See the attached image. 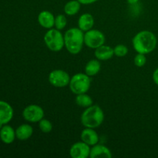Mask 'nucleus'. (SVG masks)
I'll use <instances>...</instances> for the list:
<instances>
[{
	"instance_id": "nucleus-22",
	"label": "nucleus",
	"mask_w": 158,
	"mask_h": 158,
	"mask_svg": "<svg viewBox=\"0 0 158 158\" xmlns=\"http://www.w3.org/2000/svg\"><path fill=\"white\" fill-rule=\"evenodd\" d=\"M39 127L40 130L44 134H49L52 131V124L49 120L46 119H42L40 122H39Z\"/></svg>"
},
{
	"instance_id": "nucleus-17",
	"label": "nucleus",
	"mask_w": 158,
	"mask_h": 158,
	"mask_svg": "<svg viewBox=\"0 0 158 158\" xmlns=\"http://www.w3.org/2000/svg\"><path fill=\"white\" fill-rule=\"evenodd\" d=\"M94 26V18L91 14L83 13L78 19V28L83 32H87L93 29Z\"/></svg>"
},
{
	"instance_id": "nucleus-19",
	"label": "nucleus",
	"mask_w": 158,
	"mask_h": 158,
	"mask_svg": "<svg viewBox=\"0 0 158 158\" xmlns=\"http://www.w3.org/2000/svg\"><path fill=\"white\" fill-rule=\"evenodd\" d=\"M81 8V3L78 0H70L67 2L64 6V12L69 16L76 15L79 12Z\"/></svg>"
},
{
	"instance_id": "nucleus-27",
	"label": "nucleus",
	"mask_w": 158,
	"mask_h": 158,
	"mask_svg": "<svg viewBox=\"0 0 158 158\" xmlns=\"http://www.w3.org/2000/svg\"><path fill=\"white\" fill-rule=\"evenodd\" d=\"M127 2L129 3V4L134 5V4H137V3L138 2L139 0H127Z\"/></svg>"
},
{
	"instance_id": "nucleus-7",
	"label": "nucleus",
	"mask_w": 158,
	"mask_h": 158,
	"mask_svg": "<svg viewBox=\"0 0 158 158\" xmlns=\"http://www.w3.org/2000/svg\"><path fill=\"white\" fill-rule=\"evenodd\" d=\"M70 78L67 72L63 69H54L49 74L48 80L52 86L57 88L66 87L69 84Z\"/></svg>"
},
{
	"instance_id": "nucleus-21",
	"label": "nucleus",
	"mask_w": 158,
	"mask_h": 158,
	"mask_svg": "<svg viewBox=\"0 0 158 158\" xmlns=\"http://www.w3.org/2000/svg\"><path fill=\"white\" fill-rule=\"evenodd\" d=\"M67 26V18L65 15L63 14H59L55 17V23L54 26L56 29L59 30H63Z\"/></svg>"
},
{
	"instance_id": "nucleus-20",
	"label": "nucleus",
	"mask_w": 158,
	"mask_h": 158,
	"mask_svg": "<svg viewBox=\"0 0 158 158\" xmlns=\"http://www.w3.org/2000/svg\"><path fill=\"white\" fill-rule=\"evenodd\" d=\"M75 102L79 106L84 108H87L91 105H93V99L91 98L90 96L86 94H86H81L77 95Z\"/></svg>"
},
{
	"instance_id": "nucleus-3",
	"label": "nucleus",
	"mask_w": 158,
	"mask_h": 158,
	"mask_svg": "<svg viewBox=\"0 0 158 158\" xmlns=\"http://www.w3.org/2000/svg\"><path fill=\"white\" fill-rule=\"evenodd\" d=\"M104 120V113L98 105H91L86 108L81 114L80 121L85 127L96 128L99 127Z\"/></svg>"
},
{
	"instance_id": "nucleus-9",
	"label": "nucleus",
	"mask_w": 158,
	"mask_h": 158,
	"mask_svg": "<svg viewBox=\"0 0 158 158\" xmlns=\"http://www.w3.org/2000/svg\"><path fill=\"white\" fill-rule=\"evenodd\" d=\"M90 146L83 141H79L73 143L69 148V155L72 158L89 157Z\"/></svg>"
},
{
	"instance_id": "nucleus-16",
	"label": "nucleus",
	"mask_w": 158,
	"mask_h": 158,
	"mask_svg": "<svg viewBox=\"0 0 158 158\" xmlns=\"http://www.w3.org/2000/svg\"><path fill=\"white\" fill-rule=\"evenodd\" d=\"M32 134H33V128L28 123H23L19 126L15 130L16 138L21 141L27 140L32 137Z\"/></svg>"
},
{
	"instance_id": "nucleus-4",
	"label": "nucleus",
	"mask_w": 158,
	"mask_h": 158,
	"mask_svg": "<svg viewBox=\"0 0 158 158\" xmlns=\"http://www.w3.org/2000/svg\"><path fill=\"white\" fill-rule=\"evenodd\" d=\"M44 43L46 47L52 52H60L65 46L64 35L56 29H49L45 33Z\"/></svg>"
},
{
	"instance_id": "nucleus-25",
	"label": "nucleus",
	"mask_w": 158,
	"mask_h": 158,
	"mask_svg": "<svg viewBox=\"0 0 158 158\" xmlns=\"http://www.w3.org/2000/svg\"><path fill=\"white\" fill-rule=\"evenodd\" d=\"M78 1L81 3V5H91L97 2L99 0H78Z\"/></svg>"
},
{
	"instance_id": "nucleus-15",
	"label": "nucleus",
	"mask_w": 158,
	"mask_h": 158,
	"mask_svg": "<svg viewBox=\"0 0 158 158\" xmlns=\"http://www.w3.org/2000/svg\"><path fill=\"white\" fill-rule=\"evenodd\" d=\"M15 137V131L9 125H3L0 129V139L4 143L10 144L13 143Z\"/></svg>"
},
{
	"instance_id": "nucleus-8",
	"label": "nucleus",
	"mask_w": 158,
	"mask_h": 158,
	"mask_svg": "<svg viewBox=\"0 0 158 158\" xmlns=\"http://www.w3.org/2000/svg\"><path fill=\"white\" fill-rule=\"evenodd\" d=\"M23 117L29 123H39L44 117V110L39 105L31 104L24 108Z\"/></svg>"
},
{
	"instance_id": "nucleus-23",
	"label": "nucleus",
	"mask_w": 158,
	"mask_h": 158,
	"mask_svg": "<svg viewBox=\"0 0 158 158\" xmlns=\"http://www.w3.org/2000/svg\"><path fill=\"white\" fill-rule=\"evenodd\" d=\"M114 55L118 57H123L127 55L128 53V48L127 46L123 44L117 45L114 48Z\"/></svg>"
},
{
	"instance_id": "nucleus-14",
	"label": "nucleus",
	"mask_w": 158,
	"mask_h": 158,
	"mask_svg": "<svg viewBox=\"0 0 158 158\" xmlns=\"http://www.w3.org/2000/svg\"><path fill=\"white\" fill-rule=\"evenodd\" d=\"M94 56H95L96 59L100 61L109 60L114 56V48L103 44L95 49Z\"/></svg>"
},
{
	"instance_id": "nucleus-5",
	"label": "nucleus",
	"mask_w": 158,
	"mask_h": 158,
	"mask_svg": "<svg viewBox=\"0 0 158 158\" xmlns=\"http://www.w3.org/2000/svg\"><path fill=\"white\" fill-rule=\"evenodd\" d=\"M69 86L71 92L76 95L86 94L91 86L90 77L83 73L75 74L70 78Z\"/></svg>"
},
{
	"instance_id": "nucleus-18",
	"label": "nucleus",
	"mask_w": 158,
	"mask_h": 158,
	"mask_svg": "<svg viewBox=\"0 0 158 158\" xmlns=\"http://www.w3.org/2000/svg\"><path fill=\"white\" fill-rule=\"evenodd\" d=\"M100 69H101V64L100 63V60L97 59L90 60L87 62L85 66V73L89 77H94L99 73Z\"/></svg>"
},
{
	"instance_id": "nucleus-10",
	"label": "nucleus",
	"mask_w": 158,
	"mask_h": 158,
	"mask_svg": "<svg viewBox=\"0 0 158 158\" xmlns=\"http://www.w3.org/2000/svg\"><path fill=\"white\" fill-rule=\"evenodd\" d=\"M14 111L12 106L4 100H0V123L7 124L12 120Z\"/></svg>"
},
{
	"instance_id": "nucleus-13",
	"label": "nucleus",
	"mask_w": 158,
	"mask_h": 158,
	"mask_svg": "<svg viewBox=\"0 0 158 158\" xmlns=\"http://www.w3.org/2000/svg\"><path fill=\"white\" fill-rule=\"evenodd\" d=\"M38 23L43 28L46 29H52L55 23V16L49 11L44 10L38 15Z\"/></svg>"
},
{
	"instance_id": "nucleus-1",
	"label": "nucleus",
	"mask_w": 158,
	"mask_h": 158,
	"mask_svg": "<svg viewBox=\"0 0 158 158\" xmlns=\"http://www.w3.org/2000/svg\"><path fill=\"white\" fill-rule=\"evenodd\" d=\"M157 39L154 32L148 30H142L137 32L132 40V45L137 53L148 54L157 47Z\"/></svg>"
},
{
	"instance_id": "nucleus-24",
	"label": "nucleus",
	"mask_w": 158,
	"mask_h": 158,
	"mask_svg": "<svg viewBox=\"0 0 158 158\" xmlns=\"http://www.w3.org/2000/svg\"><path fill=\"white\" fill-rule=\"evenodd\" d=\"M134 63L137 67H143L147 63L146 55L142 53H137L134 57Z\"/></svg>"
},
{
	"instance_id": "nucleus-11",
	"label": "nucleus",
	"mask_w": 158,
	"mask_h": 158,
	"mask_svg": "<svg viewBox=\"0 0 158 158\" xmlns=\"http://www.w3.org/2000/svg\"><path fill=\"white\" fill-rule=\"evenodd\" d=\"M80 138L82 141L87 143L90 147L97 144L99 142V136L97 131L93 128L85 127L82 131L81 134H80Z\"/></svg>"
},
{
	"instance_id": "nucleus-6",
	"label": "nucleus",
	"mask_w": 158,
	"mask_h": 158,
	"mask_svg": "<svg viewBox=\"0 0 158 158\" xmlns=\"http://www.w3.org/2000/svg\"><path fill=\"white\" fill-rule=\"evenodd\" d=\"M105 35L101 31L90 29L84 33V44L89 49H96L105 43Z\"/></svg>"
},
{
	"instance_id": "nucleus-26",
	"label": "nucleus",
	"mask_w": 158,
	"mask_h": 158,
	"mask_svg": "<svg viewBox=\"0 0 158 158\" xmlns=\"http://www.w3.org/2000/svg\"><path fill=\"white\" fill-rule=\"evenodd\" d=\"M153 80L155 83V84L158 86V68H157L153 73Z\"/></svg>"
},
{
	"instance_id": "nucleus-2",
	"label": "nucleus",
	"mask_w": 158,
	"mask_h": 158,
	"mask_svg": "<svg viewBox=\"0 0 158 158\" xmlns=\"http://www.w3.org/2000/svg\"><path fill=\"white\" fill-rule=\"evenodd\" d=\"M64 44L70 54L80 53L84 45V32L80 28L69 29L64 34Z\"/></svg>"
},
{
	"instance_id": "nucleus-12",
	"label": "nucleus",
	"mask_w": 158,
	"mask_h": 158,
	"mask_svg": "<svg viewBox=\"0 0 158 158\" xmlns=\"http://www.w3.org/2000/svg\"><path fill=\"white\" fill-rule=\"evenodd\" d=\"M90 158H111L112 157V153L110 150L107 147L103 144L94 145L90 148Z\"/></svg>"
}]
</instances>
